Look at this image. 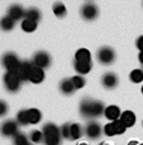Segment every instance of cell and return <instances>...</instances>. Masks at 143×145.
Returning a JSON list of instances; mask_svg holds the SVG:
<instances>
[{"label":"cell","mask_w":143,"mask_h":145,"mask_svg":"<svg viewBox=\"0 0 143 145\" xmlns=\"http://www.w3.org/2000/svg\"><path fill=\"white\" fill-rule=\"evenodd\" d=\"M101 145H106V144H101Z\"/></svg>","instance_id":"8d00e7d4"},{"label":"cell","mask_w":143,"mask_h":145,"mask_svg":"<svg viewBox=\"0 0 143 145\" xmlns=\"http://www.w3.org/2000/svg\"><path fill=\"white\" fill-rule=\"evenodd\" d=\"M60 131H61L62 139H66V140H70V139H71V136H70V124H63L62 126H61Z\"/></svg>","instance_id":"4dcf8cb0"},{"label":"cell","mask_w":143,"mask_h":145,"mask_svg":"<svg viewBox=\"0 0 143 145\" xmlns=\"http://www.w3.org/2000/svg\"><path fill=\"white\" fill-rule=\"evenodd\" d=\"M60 91L63 95H72L75 92V87L71 78H65L60 82Z\"/></svg>","instance_id":"d6986e66"},{"label":"cell","mask_w":143,"mask_h":145,"mask_svg":"<svg viewBox=\"0 0 143 145\" xmlns=\"http://www.w3.org/2000/svg\"><path fill=\"white\" fill-rule=\"evenodd\" d=\"M141 92H142V95H143V86H142V88H141Z\"/></svg>","instance_id":"e575fe53"},{"label":"cell","mask_w":143,"mask_h":145,"mask_svg":"<svg viewBox=\"0 0 143 145\" xmlns=\"http://www.w3.org/2000/svg\"><path fill=\"white\" fill-rule=\"evenodd\" d=\"M8 110H9V106L5 101H3V100H0V118H3V116H5L8 114Z\"/></svg>","instance_id":"1f68e13d"},{"label":"cell","mask_w":143,"mask_h":145,"mask_svg":"<svg viewBox=\"0 0 143 145\" xmlns=\"http://www.w3.org/2000/svg\"><path fill=\"white\" fill-rule=\"evenodd\" d=\"M136 47L139 49V52L143 51V35H141V37L137 38V40H136Z\"/></svg>","instance_id":"d6a6232c"},{"label":"cell","mask_w":143,"mask_h":145,"mask_svg":"<svg viewBox=\"0 0 143 145\" xmlns=\"http://www.w3.org/2000/svg\"><path fill=\"white\" fill-rule=\"evenodd\" d=\"M80 114L86 119H94L98 116L104 115L105 106L101 101H96V100L91 99H84L80 102Z\"/></svg>","instance_id":"6da1fadb"},{"label":"cell","mask_w":143,"mask_h":145,"mask_svg":"<svg viewBox=\"0 0 143 145\" xmlns=\"http://www.w3.org/2000/svg\"><path fill=\"white\" fill-rule=\"evenodd\" d=\"M75 61L77 62H88L91 63V53L88 48H80L75 53Z\"/></svg>","instance_id":"ac0fdd59"},{"label":"cell","mask_w":143,"mask_h":145,"mask_svg":"<svg viewBox=\"0 0 143 145\" xmlns=\"http://www.w3.org/2000/svg\"><path fill=\"white\" fill-rule=\"evenodd\" d=\"M16 122H18V125H22V126H26V125L29 124V121H28V112L27 110H20L18 114H16Z\"/></svg>","instance_id":"83f0119b"},{"label":"cell","mask_w":143,"mask_h":145,"mask_svg":"<svg viewBox=\"0 0 143 145\" xmlns=\"http://www.w3.org/2000/svg\"><path fill=\"white\" fill-rule=\"evenodd\" d=\"M51 56L48 54L46 51H38L34 53V56H33V65L36 67H39V68L44 69V68H48L49 66H51Z\"/></svg>","instance_id":"8992f818"},{"label":"cell","mask_w":143,"mask_h":145,"mask_svg":"<svg viewBox=\"0 0 143 145\" xmlns=\"http://www.w3.org/2000/svg\"><path fill=\"white\" fill-rule=\"evenodd\" d=\"M46 78V73H44V69L39 68V67H33L32 73H30L29 81L34 85H38V83H42Z\"/></svg>","instance_id":"2e32d148"},{"label":"cell","mask_w":143,"mask_h":145,"mask_svg":"<svg viewBox=\"0 0 143 145\" xmlns=\"http://www.w3.org/2000/svg\"><path fill=\"white\" fill-rule=\"evenodd\" d=\"M82 126L80 124H77V122L70 124V136L72 140H78L82 136Z\"/></svg>","instance_id":"44dd1931"},{"label":"cell","mask_w":143,"mask_h":145,"mask_svg":"<svg viewBox=\"0 0 143 145\" xmlns=\"http://www.w3.org/2000/svg\"><path fill=\"white\" fill-rule=\"evenodd\" d=\"M18 122L14 120H7L0 126V134L5 138H14L18 134Z\"/></svg>","instance_id":"9c48e42d"},{"label":"cell","mask_w":143,"mask_h":145,"mask_svg":"<svg viewBox=\"0 0 143 145\" xmlns=\"http://www.w3.org/2000/svg\"><path fill=\"white\" fill-rule=\"evenodd\" d=\"M33 67H34V65H33L32 61H23V62L20 63L19 69L16 71V74L19 76L20 81H29Z\"/></svg>","instance_id":"30bf717a"},{"label":"cell","mask_w":143,"mask_h":145,"mask_svg":"<svg viewBox=\"0 0 143 145\" xmlns=\"http://www.w3.org/2000/svg\"><path fill=\"white\" fill-rule=\"evenodd\" d=\"M7 15H9L12 19L14 20H20V19H24V16H26V10L23 9V7L19 4H13L9 7V9H8V14Z\"/></svg>","instance_id":"4fadbf2b"},{"label":"cell","mask_w":143,"mask_h":145,"mask_svg":"<svg viewBox=\"0 0 143 145\" xmlns=\"http://www.w3.org/2000/svg\"><path fill=\"white\" fill-rule=\"evenodd\" d=\"M14 27H15V20L10 18L9 15H5L0 19V28H1L3 30H5V32L12 30Z\"/></svg>","instance_id":"603a6c76"},{"label":"cell","mask_w":143,"mask_h":145,"mask_svg":"<svg viewBox=\"0 0 143 145\" xmlns=\"http://www.w3.org/2000/svg\"><path fill=\"white\" fill-rule=\"evenodd\" d=\"M29 139L33 144L43 143V133L41 130H32L29 134Z\"/></svg>","instance_id":"4316f807"},{"label":"cell","mask_w":143,"mask_h":145,"mask_svg":"<svg viewBox=\"0 0 143 145\" xmlns=\"http://www.w3.org/2000/svg\"><path fill=\"white\" fill-rule=\"evenodd\" d=\"M24 18L29 19V20H33V22H37L38 23L42 18V14L37 8H29V9L26 10V16H24Z\"/></svg>","instance_id":"d4e9b609"},{"label":"cell","mask_w":143,"mask_h":145,"mask_svg":"<svg viewBox=\"0 0 143 145\" xmlns=\"http://www.w3.org/2000/svg\"><path fill=\"white\" fill-rule=\"evenodd\" d=\"M138 61H139V63L143 66V51L142 52H139V54H138Z\"/></svg>","instance_id":"836d02e7"},{"label":"cell","mask_w":143,"mask_h":145,"mask_svg":"<svg viewBox=\"0 0 143 145\" xmlns=\"http://www.w3.org/2000/svg\"><path fill=\"white\" fill-rule=\"evenodd\" d=\"M52 10H53V14H55L57 18H65L66 14H67V9H66L65 4L61 1L55 3L52 7Z\"/></svg>","instance_id":"cb8c5ba5"},{"label":"cell","mask_w":143,"mask_h":145,"mask_svg":"<svg viewBox=\"0 0 143 145\" xmlns=\"http://www.w3.org/2000/svg\"><path fill=\"white\" fill-rule=\"evenodd\" d=\"M27 112H28V121H29V124L36 125L42 120V112L38 108H34V107L28 108Z\"/></svg>","instance_id":"ffe728a7"},{"label":"cell","mask_w":143,"mask_h":145,"mask_svg":"<svg viewBox=\"0 0 143 145\" xmlns=\"http://www.w3.org/2000/svg\"><path fill=\"white\" fill-rule=\"evenodd\" d=\"M43 133V143L46 145H60L61 144V131L60 127L53 122H47L42 129Z\"/></svg>","instance_id":"7a4b0ae2"},{"label":"cell","mask_w":143,"mask_h":145,"mask_svg":"<svg viewBox=\"0 0 143 145\" xmlns=\"http://www.w3.org/2000/svg\"><path fill=\"white\" fill-rule=\"evenodd\" d=\"M80 14L85 20H94L98 18L99 15V8L94 4V3H85V4L81 7Z\"/></svg>","instance_id":"52a82bcc"},{"label":"cell","mask_w":143,"mask_h":145,"mask_svg":"<svg viewBox=\"0 0 143 145\" xmlns=\"http://www.w3.org/2000/svg\"><path fill=\"white\" fill-rule=\"evenodd\" d=\"M28 145H34V144H30V143H29V144H28Z\"/></svg>","instance_id":"d590c367"},{"label":"cell","mask_w":143,"mask_h":145,"mask_svg":"<svg viewBox=\"0 0 143 145\" xmlns=\"http://www.w3.org/2000/svg\"><path fill=\"white\" fill-rule=\"evenodd\" d=\"M20 28H22V30H24L26 33H33L34 30H37L38 23L37 22H33V20H29V19L24 18L20 23Z\"/></svg>","instance_id":"7402d4cb"},{"label":"cell","mask_w":143,"mask_h":145,"mask_svg":"<svg viewBox=\"0 0 143 145\" xmlns=\"http://www.w3.org/2000/svg\"><path fill=\"white\" fill-rule=\"evenodd\" d=\"M125 130H127V127H125L119 120L114 121V122H108V124L104 125V127H103V133L108 136L122 135V134L125 133Z\"/></svg>","instance_id":"ba28073f"},{"label":"cell","mask_w":143,"mask_h":145,"mask_svg":"<svg viewBox=\"0 0 143 145\" xmlns=\"http://www.w3.org/2000/svg\"><path fill=\"white\" fill-rule=\"evenodd\" d=\"M120 115H122V111H120V108L118 107L117 105H110V106H106L105 107L104 116L110 122L118 121V120L120 119Z\"/></svg>","instance_id":"5bb4252c"},{"label":"cell","mask_w":143,"mask_h":145,"mask_svg":"<svg viewBox=\"0 0 143 145\" xmlns=\"http://www.w3.org/2000/svg\"><path fill=\"white\" fill-rule=\"evenodd\" d=\"M115 51L111 47H101L96 53V58L99 61V63H101L104 66L111 65L115 61Z\"/></svg>","instance_id":"5b68a950"},{"label":"cell","mask_w":143,"mask_h":145,"mask_svg":"<svg viewBox=\"0 0 143 145\" xmlns=\"http://www.w3.org/2000/svg\"><path fill=\"white\" fill-rule=\"evenodd\" d=\"M85 133L88 135V138L90 139H99L100 135L103 133V129L100 126V124H98L96 121H90L85 127Z\"/></svg>","instance_id":"7c38bea8"},{"label":"cell","mask_w":143,"mask_h":145,"mask_svg":"<svg viewBox=\"0 0 143 145\" xmlns=\"http://www.w3.org/2000/svg\"><path fill=\"white\" fill-rule=\"evenodd\" d=\"M74 68H75V71L77 72V74H80V76H85V74H88L89 72L91 71L92 63L77 62V61H75L74 62Z\"/></svg>","instance_id":"e0dca14e"},{"label":"cell","mask_w":143,"mask_h":145,"mask_svg":"<svg viewBox=\"0 0 143 145\" xmlns=\"http://www.w3.org/2000/svg\"><path fill=\"white\" fill-rule=\"evenodd\" d=\"M119 121L128 129V127L134 126V124H136V121H137V116H136V114H134L133 111H130V110L123 111L122 115H120Z\"/></svg>","instance_id":"9a60e30c"},{"label":"cell","mask_w":143,"mask_h":145,"mask_svg":"<svg viewBox=\"0 0 143 145\" xmlns=\"http://www.w3.org/2000/svg\"><path fill=\"white\" fill-rule=\"evenodd\" d=\"M118 82H119V78H118V76L114 72H106L101 77V85L108 90L115 88L118 86Z\"/></svg>","instance_id":"8fae6325"},{"label":"cell","mask_w":143,"mask_h":145,"mask_svg":"<svg viewBox=\"0 0 143 145\" xmlns=\"http://www.w3.org/2000/svg\"><path fill=\"white\" fill-rule=\"evenodd\" d=\"M71 81H72V83H74L75 90H80V88L85 87V85H86V81L84 78V76H80V74H76V76L71 77Z\"/></svg>","instance_id":"f1b7e54d"},{"label":"cell","mask_w":143,"mask_h":145,"mask_svg":"<svg viewBox=\"0 0 143 145\" xmlns=\"http://www.w3.org/2000/svg\"><path fill=\"white\" fill-rule=\"evenodd\" d=\"M3 82L4 86L9 92H16L19 91L22 85V81L19 78V76L16 74V72H7L3 77Z\"/></svg>","instance_id":"277c9868"},{"label":"cell","mask_w":143,"mask_h":145,"mask_svg":"<svg viewBox=\"0 0 143 145\" xmlns=\"http://www.w3.org/2000/svg\"><path fill=\"white\" fill-rule=\"evenodd\" d=\"M13 141H14V145H28L29 144V140L24 134L22 133H18L13 138Z\"/></svg>","instance_id":"f546056e"},{"label":"cell","mask_w":143,"mask_h":145,"mask_svg":"<svg viewBox=\"0 0 143 145\" xmlns=\"http://www.w3.org/2000/svg\"><path fill=\"white\" fill-rule=\"evenodd\" d=\"M20 63V59L14 52H8L1 57V65L7 69V72H16Z\"/></svg>","instance_id":"3957f363"},{"label":"cell","mask_w":143,"mask_h":145,"mask_svg":"<svg viewBox=\"0 0 143 145\" xmlns=\"http://www.w3.org/2000/svg\"><path fill=\"white\" fill-rule=\"evenodd\" d=\"M129 80L133 83H141L143 82V69L136 68L129 73Z\"/></svg>","instance_id":"484cf974"}]
</instances>
